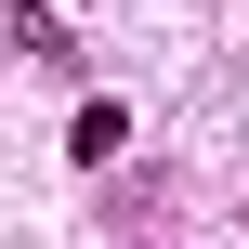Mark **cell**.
<instances>
[{"label": "cell", "mask_w": 249, "mask_h": 249, "mask_svg": "<svg viewBox=\"0 0 249 249\" xmlns=\"http://www.w3.org/2000/svg\"><path fill=\"white\" fill-rule=\"evenodd\" d=\"M0 39H13V53H26V66H66V26H53V13H39V0H0Z\"/></svg>", "instance_id": "cell-1"}, {"label": "cell", "mask_w": 249, "mask_h": 249, "mask_svg": "<svg viewBox=\"0 0 249 249\" xmlns=\"http://www.w3.org/2000/svg\"><path fill=\"white\" fill-rule=\"evenodd\" d=\"M66 144H79V171H105V158L131 144V118H118V105H79V118H66Z\"/></svg>", "instance_id": "cell-2"}]
</instances>
